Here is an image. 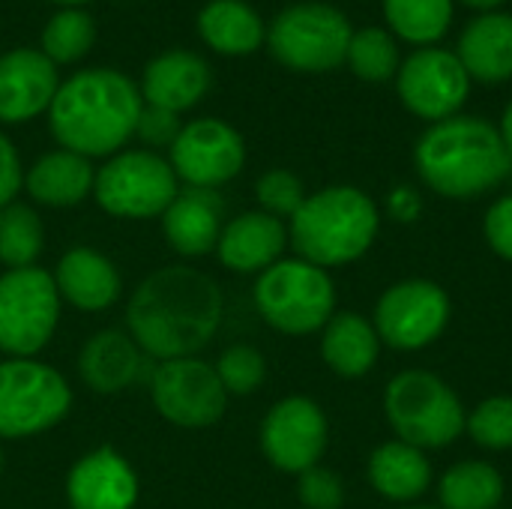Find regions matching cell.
Returning a JSON list of instances; mask_svg holds the SVG:
<instances>
[{
    "label": "cell",
    "mask_w": 512,
    "mask_h": 509,
    "mask_svg": "<svg viewBox=\"0 0 512 509\" xmlns=\"http://www.w3.org/2000/svg\"><path fill=\"white\" fill-rule=\"evenodd\" d=\"M54 3H60V6H78V3H90V0H54Z\"/></svg>",
    "instance_id": "cell-43"
},
{
    "label": "cell",
    "mask_w": 512,
    "mask_h": 509,
    "mask_svg": "<svg viewBox=\"0 0 512 509\" xmlns=\"http://www.w3.org/2000/svg\"><path fill=\"white\" fill-rule=\"evenodd\" d=\"M93 183V162L63 147L39 156L24 174L27 195L42 207H75L93 195Z\"/></svg>",
    "instance_id": "cell-23"
},
{
    "label": "cell",
    "mask_w": 512,
    "mask_h": 509,
    "mask_svg": "<svg viewBox=\"0 0 512 509\" xmlns=\"http://www.w3.org/2000/svg\"><path fill=\"white\" fill-rule=\"evenodd\" d=\"M138 495V474L114 447L84 453L66 474V501L72 509H135Z\"/></svg>",
    "instance_id": "cell-16"
},
{
    "label": "cell",
    "mask_w": 512,
    "mask_h": 509,
    "mask_svg": "<svg viewBox=\"0 0 512 509\" xmlns=\"http://www.w3.org/2000/svg\"><path fill=\"white\" fill-rule=\"evenodd\" d=\"M216 375L228 396H252L267 378V360L252 345H231L216 360Z\"/></svg>",
    "instance_id": "cell-34"
},
{
    "label": "cell",
    "mask_w": 512,
    "mask_h": 509,
    "mask_svg": "<svg viewBox=\"0 0 512 509\" xmlns=\"http://www.w3.org/2000/svg\"><path fill=\"white\" fill-rule=\"evenodd\" d=\"M60 294L54 276L42 267L0 273V354L36 357L60 321Z\"/></svg>",
    "instance_id": "cell-9"
},
{
    "label": "cell",
    "mask_w": 512,
    "mask_h": 509,
    "mask_svg": "<svg viewBox=\"0 0 512 509\" xmlns=\"http://www.w3.org/2000/svg\"><path fill=\"white\" fill-rule=\"evenodd\" d=\"M348 18L327 3H294L282 9L267 33L273 57L297 72H330L345 63L351 45Z\"/></svg>",
    "instance_id": "cell-10"
},
{
    "label": "cell",
    "mask_w": 512,
    "mask_h": 509,
    "mask_svg": "<svg viewBox=\"0 0 512 509\" xmlns=\"http://www.w3.org/2000/svg\"><path fill=\"white\" fill-rule=\"evenodd\" d=\"M348 66L354 69V75H360L363 81H387L399 72V48L393 33L381 30V27H363L351 36L348 45Z\"/></svg>",
    "instance_id": "cell-32"
},
{
    "label": "cell",
    "mask_w": 512,
    "mask_h": 509,
    "mask_svg": "<svg viewBox=\"0 0 512 509\" xmlns=\"http://www.w3.org/2000/svg\"><path fill=\"white\" fill-rule=\"evenodd\" d=\"M51 276L60 300L78 312H105L120 300L123 291V279L114 261L90 246L63 252Z\"/></svg>",
    "instance_id": "cell-20"
},
{
    "label": "cell",
    "mask_w": 512,
    "mask_h": 509,
    "mask_svg": "<svg viewBox=\"0 0 512 509\" xmlns=\"http://www.w3.org/2000/svg\"><path fill=\"white\" fill-rule=\"evenodd\" d=\"M261 453L282 474H303L321 465L330 444V423L324 408L309 396H288L276 402L261 420Z\"/></svg>",
    "instance_id": "cell-13"
},
{
    "label": "cell",
    "mask_w": 512,
    "mask_h": 509,
    "mask_svg": "<svg viewBox=\"0 0 512 509\" xmlns=\"http://www.w3.org/2000/svg\"><path fill=\"white\" fill-rule=\"evenodd\" d=\"M255 198H258L264 213H270L276 219H291L300 210V204L306 201V189H303V180L294 171L273 168V171L258 177Z\"/></svg>",
    "instance_id": "cell-35"
},
{
    "label": "cell",
    "mask_w": 512,
    "mask_h": 509,
    "mask_svg": "<svg viewBox=\"0 0 512 509\" xmlns=\"http://www.w3.org/2000/svg\"><path fill=\"white\" fill-rule=\"evenodd\" d=\"M414 165L432 192L468 201L510 177L512 156L492 123L480 117H450L417 141Z\"/></svg>",
    "instance_id": "cell-3"
},
{
    "label": "cell",
    "mask_w": 512,
    "mask_h": 509,
    "mask_svg": "<svg viewBox=\"0 0 512 509\" xmlns=\"http://www.w3.org/2000/svg\"><path fill=\"white\" fill-rule=\"evenodd\" d=\"M501 138H504V144H507V150H510L512 156V102L507 105V111H504V120H501Z\"/></svg>",
    "instance_id": "cell-41"
},
{
    "label": "cell",
    "mask_w": 512,
    "mask_h": 509,
    "mask_svg": "<svg viewBox=\"0 0 512 509\" xmlns=\"http://www.w3.org/2000/svg\"><path fill=\"white\" fill-rule=\"evenodd\" d=\"M78 375L99 396L123 393L144 375V351L129 330H99L78 354Z\"/></svg>",
    "instance_id": "cell-21"
},
{
    "label": "cell",
    "mask_w": 512,
    "mask_h": 509,
    "mask_svg": "<svg viewBox=\"0 0 512 509\" xmlns=\"http://www.w3.org/2000/svg\"><path fill=\"white\" fill-rule=\"evenodd\" d=\"M57 66L33 48H15L0 57V123H24L51 108L57 93Z\"/></svg>",
    "instance_id": "cell-17"
},
{
    "label": "cell",
    "mask_w": 512,
    "mask_h": 509,
    "mask_svg": "<svg viewBox=\"0 0 512 509\" xmlns=\"http://www.w3.org/2000/svg\"><path fill=\"white\" fill-rule=\"evenodd\" d=\"M483 237H486L489 249H492L498 258L512 261V195L498 198V201L486 210Z\"/></svg>",
    "instance_id": "cell-38"
},
{
    "label": "cell",
    "mask_w": 512,
    "mask_h": 509,
    "mask_svg": "<svg viewBox=\"0 0 512 509\" xmlns=\"http://www.w3.org/2000/svg\"><path fill=\"white\" fill-rule=\"evenodd\" d=\"M198 30L219 54H249L264 42V24L243 0H210L198 15Z\"/></svg>",
    "instance_id": "cell-27"
},
{
    "label": "cell",
    "mask_w": 512,
    "mask_h": 509,
    "mask_svg": "<svg viewBox=\"0 0 512 509\" xmlns=\"http://www.w3.org/2000/svg\"><path fill=\"white\" fill-rule=\"evenodd\" d=\"M450 315V294L438 282L405 279L378 297L372 324L381 345L393 351H423L444 336Z\"/></svg>",
    "instance_id": "cell-11"
},
{
    "label": "cell",
    "mask_w": 512,
    "mask_h": 509,
    "mask_svg": "<svg viewBox=\"0 0 512 509\" xmlns=\"http://www.w3.org/2000/svg\"><path fill=\"white\" fill-rule=\"evenodd\" d=\"M402 509H441V507H402Z\"/></svg>",
    "instance_id": "cell-45"
},
{
    "label": "cell",
    "mask_w": 512,
    "mask_h": 509,
    "mask_svg": "<svg viewBox=\"0 0 512 509\" xmlns=\"http://www.w3.org/2000/svg\"><path fill=\"white\" fill-rule=\"evenodd\" d=\"M96 39V24L84 9L66 6L60 9L42 30V54L57 63H75L81 60Z\"/></svg>",
    "instance_id": "cell-31"
},
{
    "label": "cell",
    "mask_w": 512,
    "mask_h": 509,
    "mask_svg": "<svg viewBox=\"0 0 512 509\" xmlns=\"http://www.w3.org/2000/svg\"><path fill=\"white\" fill-rule=\"evenodd\" d=\"M288 222L297 258L324 270L360 261L381 231L378 204L357 186H327L306 195Z\"/></svg>",
    "instance_id": "cell-4"
},
{
    "label": "cell",
    "mask_w": 512,
    "mask_h": 509,
    "mask_svg": "<svg viewBox=\"0 0 512 509\" xmlns=\"http://www.w3.org/2000/svg\"><path fill=\"white\" fill-rule=\"evenodd\" d=\"M471 90V78L456 51L420 48L399 66V96L423 120L441 123L456 117Z\"/></svg>",
    "instance_id": "cell-15"
},
{
    "label": "cell",
    "mask_w": 512,
    "mask_h": 509,
    "mask_svg": "<svg viewBox=\"0 0 512 509\" xmlns=\"http://www.w3.org/2000/svg\"><path fill=\"white\" fill-rule=\"evenodd\" d=\"M384 417L396 432V441L423 453L456 444L468 426V411L456 390L426 369H405L390 378L384 390Z\"/></svg>",
    "instance_id": "cell-5"
},
{
    "label": "cell",
    "mask_w": 512,
    "mask_h": 509,
    "mask_svg": "<svg viewBox=\"0 0 512 509\" xmlns=\"http://www.w3.org/2000/svg\"><path fill=\"white\" fill-rule=\"evenodd\" d=\"M168 162L180 183L195 189H219L243 171L246 144L231 123L198 117L180 129Z\"/></svg>",
    "instance_id": "cell-14"
},
{
    "label": "cell",
    "mask_w": 512,
    "mask_h": 509,
    "mask_svg": "<svg viewBox=\"0 0 512 509\" xmlns=\"http://www.w3.org/2000/svg\"><path fill=\"white\" fill-rule=\"evenodd\" d=\"M381 339L360 312H336L321 330V357L339 378H363L375 369Z\"/></svg>",
    "instance_id": "cell-26"
},
{
    "label": "cell",
    "mask_w": 512,
    "mask_h": 509,
    "mask_svg": "<svg viewBox=\"0 0 512 509\" xmlns=\"http://www.w3.org/2000/svg\"><path fill=\"white\" fill-rule=\"evenodd\" d=\"M390 30L414 45H432L453 21V0H384Z\"/></svg>",
    "instance_id": "cell-30"
},
{
    "label": "cell",
    "mask_w": 512,
    "mask_h": 509,
    "mask_svg": "<svg viewBox=\"0 0 512 509\" xmlns=\"http://www.w3.org/2000/svg\"><path fill=\"white\" fill-rule=\"evenodd\" d=\"M150 399L156 414L180 429H207L228 408V393L216 369L198 357L162 360L150 375Z\"/></svg>",
    "instance_id": "cell-12"
},
{
    "label": "cell",
    "mask_w": 512,
    "mask_h": 509,
    "mask_svg": "<svg viewBox=\"0 0 512 509\" xmlns=\"http://www.w3.org/2000/svg\"><path fill=\"white\" fill-rule=\"evenodd\" d=\"M72 411L66 378L36 357L0 360V441L36 438Z\"/></svg>",
    "instance_id": "cell-7"
},
{
    "label": "cell",
    "mask_w": 512,
    "mask_h": 509,
    "mask_svg": "<svg viewBox=\"0 0 512 509\" xmlns=\"http://www.w3.org/2000/svg\"><path fill=\"white\" fill-rule=\"evenodd\" d=\"M285 246L288 228L282 219L264 210H246L225 222L222 237L216 243V255L231 273H264L267 267L282 261Z\"/></svg>",
    "instance_id": "cell-19"
},
{
    "label": "cell",
    "mask_w": 512,
    "mask_h": 509,
    "mask_svg": "<svg viewBox=\"0 0 512 509\" xmlns=\"http://www.w3.org/2000/svg\"><path fill=\"white\" fill-rule=\"evenodd\" d=\"M183 123L174 111H165V108H156V105H144L141 114H138V126H135V135L147 144V147H168L177 141Z\"/></svg>",
    "instance_id": "cell-37"
},
{
    "label": "cell",
    "mask_w": 512,
    "mask_h": 509,
    "mask_svg": "<svg viewBox=\"0 0 512 509\" xmlns=\"http://www.w3.org/2000/svg\"><path fill=\"white\" fill-rule=\"evenodd\" d=\"M297 498L306 509H342L345 483L336 471L315 465L297 477Z\"/></svg>",
    "instance_id": "cell-36"
},
{
    "label": "cell",
    "mask_w": 512,
    "mask_h": 509,
    "mask_svg": "<svg viewBox=\"0 0 512 509\" xmlns=\"http://www.w3.org/2000/svg\"><path fill=\"white\" fill-rule=\"evenodd\" d=\"M24 186V168L18 159L15 144L0 132V210L15 201V195Z\"/></svg>",
    "instance_id": "cell-39"
},
{
    "label": "cell",
    "mask_w": 512,
    "mask_h": 509,
    "mask_svg": "<svg viewBox=\"0 0 512 509\" xmlns=\"http://www.w3.org/2000/svg\"><path fill=\"white\" fill-rule=\"evenodd\" d=\"M456 57L465 66L468 78L486 84L512 78V15L507 12L477 15L459 36Z\"/></svg>",
    "instance_id": "cell-25"
},
{
    "label": "cell",
    "mask_w": 512,
    "mask_h": 509,
    "mask_svg": "<svg viewBox=\"0 0 512 509\" xmlns=\"http://www.w3.org/2000/svg\"><path fill=\"white\" fill-rule=\"evenodd\" d=\"M180 192L168 159L153 150L114 153L93 183L96 204L114 219H162Z\"/></svg>",
    "instance_id": "cell-8"
},
{
    "label": "cell",
    "mask_w": 512,
    "mask_h": 509,
    "mask_svg": "<svg viewBox=\"0 0 512 509\" xmlns=\"http://www.w3.org/2000/svg\"><path fill=\"white\" fill-rule=\"evenodd\" d=\"M465 432L483 450H512V396H489L471 414Z\"/></svg>",
    "instance_id": "cell-33"
},
{
    "label": "cell",
    "mask_w": 512,
    "mask_h": 509,
    "mask_svg": "<svg viewBox=\"0 0 512 509\" xmlns=\"http://www.w3.org/2000/svg\"><path fill=\"white\" fill-rule=\"evenodd\" d=\"M441 509H498L504 501V477L489 462H456L438 483Z\"/></svg>",
    "instance_id": "cell-28"
},
{
    "label": "cell",
    "mask_w": 512,
    "mask_h": 509,
    "mask_svg": "<svg viewBox=\"0 0 512 509\" xmlns=\"http://www.w3.org/2000/svg\"><path fill=\"white\" fill-rule=\"evenodd\" d=\"M423 210V201L414 189L402 186V189H393L390 192V213L399 219V222H414Z\"/></svg>",
    "instance_id": "cell-40"
},
{
    "label": "cell",
    "mask_w": 512,
    "mask_h": 509,
    "mask_svg": "<svg viewBox=\"0 0 512 509\" xmlns=\"http://www.w3.org/2000/svg\"><path fill=\"white\" fill-rule=\"evenodd\" d=\"M210 66L201 54L192 51H165L153 57L144 69L141 96L147 105L165 108V111H186L204 99L210 90Z\"/></svg>",
    "instance_id": "cell-22"
},
{
    "label": "cell",
    "mask_w": 512,
    "mask_h": 509,
    "mask_svg": "<svg viewBox=\"0 0 512 509\" xmlns=\"http://www.w3.org/2000/svg\"><path fill=\"white\" fill-rule=\"evenodd\" d=\"M45 246V225L39 213L21 201L0 210V264L6 270L36 267Z\"/></svg>",
    "instance_id": "cell-29"
},
{
    "label": "cell",
    "mask_w": 512,
    "mask_h": 509,
    "mask_svg": "<svg viewBox=\"0 0 512 509\" xmlns=\"http://www.w3.org/2000/svg\"><path fill=\"white\" fill-rule=\"evenodd\" d=\"M462 3H468V6H474V9H489V12H492L501 0H462Z\"/></svg>",
    "instance_id": "cell-42"
},
{
    "label": "cell",
    "mask_w": 512,
    "mask_h": 509,
    "mask_svg": "<svg viewBox=\"0 0 512 509\" xmlns=\"http://www.w3.org/2000/svg\"><path fill=\"white\" fill-rule=\"evenodd\" d=\"M225 228V201L216 189L186 186L162 213V234L183 258H204L216 252Z\"/></svg>",
    "instance_id": "cell-18"
},
{
    "label": "cell",
    "mask_w": 512,
    "mask_h": 509,
    "mask_svg": "<svg viewBox=\"0 0 512 509\" xmlns=\"http://www.w3.org/2000/svg\"><path fill=\"white\" fill-rule=\"evenodd\" d=\"M369 486L390 504H414L432 486V465L423 450L405 441H387L372 450L366 465Z\"/></svg>",
    "instance_id": "cell-24"
},
{
    "label": "cell",
    "mask_w": 512,
    "mask_h": 509,
    "mask_svg": "<svg viewBox=\"0 0 512 509\" xmlns=\"http://www.w3.org/2000/svg\"><path fill=\"white\" fill-rule=\"evenodd\" d=\"M144 108L141 87L117 69H84L63 81L48 123L63 150L84 159L114 156L135 135Z\"/></svg>",
    "instance_id": "cell-2"
},
{
    "label": "cell",
    "mask_w": 512,
    "mask_h": 509,
    "mask_svg": "<svg viewBox=\"0 0 512 509\" xmlns=\"http://www.w3.org/2000/svg\"><path fill=\"white\" fill-rule=\"evenodd\" d=\"M225 300L219 285L186 264L153 270L129 297L126 327L135 345L162 360L195 357L216 336Z\"/></svg>",
    "instance_id": "cell-1"
},
{
    "label": "cell",
    "mask_w": 512,
    "mask_h": 509,
    "mask_svg": "<svg viewBox=\"0 0 512 509\" xmlns=\"http://www.w3.org/2000/svg\"><path fill=\"white\" fill-rule=\"evenodd\" d=\"M258 315L285 336H312L336 315V285L324 267L282 258L255 282Z\"/></svg>",
    "instance_id": "cell-6"
},
{
    "label": "cell",
    "mask_w": 512,
    "mask_h": 509,
    "mask_svg": "<svg viewBox=\"0 0 512 509\" xmlns=\"http://www.w3.org/2000/svg\"><path fill=\"white\" fill-rule=\"evenodd\" d=\"M0 474H3V447H0Z\"/></svg>",
    "instance_id": "cell-44"
}]
</instances>
